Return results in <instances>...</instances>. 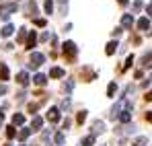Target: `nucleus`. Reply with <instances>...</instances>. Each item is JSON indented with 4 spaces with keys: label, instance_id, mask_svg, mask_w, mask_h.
<instances>
[{
    "label": "nucleus",
    "instance_id": "obj_9",
    "mask_svg": "<svg viewBox=\"0 0 152 146\" xmlns=\"http://www.w3.org/2000/svg\"><path fill=\"white\" fill-rule=\"evenodd\" d=\"M35 41H37V35H35V31H31L29 33V39H27V49L35 48Z\"/></svg>",
    "mask_w": 152,
    "mask_h": 146
},
{
    "label": "nucleus",
    "instance_id": "obj_36",
    "mask_svg": "<svg viewBox=\"0 0 152 146\" xmlns=\"http://www.w3.org/2000/svg\"><path fill=\"white\" fill-rule=\"evenodd\" d=\"M62 107H64V109H70V101H68V99H66V101H62Z\"/></svg>",
    "mask_w": 152,
    "mask_h": 146
},
{
    "label": "nucleus",
    "instance_id": "obj_34",
    "mask_svg": "<svg viewBox=\"0 0 152 146\" xmlns=\"http://www.w3.org/2000/svg\"><path fill=\"white\" fill-rule=\"evenodd\" d=\"M121 31H124L121 27H115V31H113V35H115V37H119V35H121Z\"/></svg>",
    "mask_w": 152,
    "mask_h": 146
},
{
    "label": "nucleus",
    "instance_id": "obj_3",
    "mask_svg": "<svg viewBox=\"0 0 152 146\" xmlns=\"http://www.w3.org/2000/svg\"><path fill=\"white\" fill-rule=\"evenodd\" d=\"M132 25H134V17L132 15H124L121 17V27L124 29H132Z\"/></svg>",
    "mask_w": 152,
    "mask_h": 146
},
{
    "label": "nucleus",
    "instance_id": "obj_15",
    "mask_svg": "<svg viewBox=\"0 0 152 146\" xmlns=\"http://www.w3.org/2000/svg\"><path fill=\"white\" fill-rule=\"evenodd\" d=\"M12 31H15V27H12V25H4V29H2V37H10V35H12Z\"/></svg>",
    "mask_w": 152,
    "mask_h": 146
},
{
    "label": "nucleus",
    "instance_id": "obj_26",
    "mask_svg": "<svg viewBox=\"0 0 152 146\" xmlns=\"http://www.w3.org/2000/svg\"><path fill=\"white\" fill-rule=\"evenodd\" d=\"M29 10H31L33 15L37 12V4H35V0H31V2H29Z\"/></svg>",
    "mask_w": 152,
    "mask_h": 146
},
{
    "label": "nucleus",
    "instance_id": "obj_23",
    "mask_svg": "<svg viewBox=\"0 0 152 146\" xmlns=\"http://www.w3.org/2000/svg\"><path fill=\"white\" fill-rule=\"evenodd\" d=\"M6 136H8V138H15V136H17V130H15L12 125H10V128H6Z\"/></svg>",
    "mask_w": 152,
    "mask_h": 146
},
{
    "label": "nucleus",
    "instance_id": "obj_1",
    "mask_svg": "<svg viewBox=\"0 0 152 146\" xmlns=\"http://www.w3.org/2000/svg\"><path fill=\"white\" fill-rule=\"evenodd\" d=\"M62 48H64V56H66V60H68V62H74L76 51H78V48H76L74 41H66Z\"/></svg>",
    "mask_w": 152,
    "mask_h": 146
},
{
    "label": "nucleus",
    "instance_id": "obj_13",
    "mask_svg": "<svg viewBox=\"0 0 152 146\" xmlns=\"http://www.w3.org/2000/svg\"><path fill=\"white\" fill-rule=\"evenodd\" d=\"M93 132H95V134L105 132V123H103V122H95V123H93Z\"/></svg>",
    "mask_w": 152,
    "mask_h": 146
},
{
    "label": "nucleus",
    "instance_id": "obj_12",
    "mask_svg": "<svg viewBox=\"0 0 152 146\" xmlns=\"http://www.w3.org/2000/svg\"><path fill=\"white\" fill-rule=\"evenodd\" d=\"M115 49H117V41H109L105 51H107V56H113V54H115Z\"/></svg>",
    "mask_w": 152,
    "mask_h": 146
},
{
    "label": "nucleus",
    "instance_id": "obj_7",
    "mask_svg": "<svg viewBox=\"0 0 152 146\" xmlns=\"http://www.w3.org/2000/svg\"><path fill=\"white\" fill-rule=\"evenodd\" d=\"M33 82H35L37 87H43V84L48 82V76H45V74H35V78H33Z\"/></svg>",
    "mask_w": 152,
    "mask_h": 146
},
{
    "label": "nucleus",
    "instance_id": "obj_17",
    "mask_svg": "<svg viewBox=\"0 0 152 146\" xmlns=\"http://www.w3.org/2000/svg\"><path fill=\"white\" fill-rule=\"evenodd\" d=\"M148 25H150V21H148V19H146V17H144V19H140V21H138V27H140V29H142V31H146V29H148Z\"/></svg>",
    "mask_w": 152,
    "mask_h": 146
},
{
    "label": "nucleus",
    "instance_id": "obj_38",
    "mask_svg": "<svg viewBox=\"0 0 152 146\" xmlns=\"http://www.w3.org/2000/svg\"><path fill=\"white\" fill-rule=\"evenodd\" d=\"M146 122H152V111H148V113H146Z\"/></svg>",
    "mask_w": 152,
    "mask_h": 146
},
{
    "label": "nucleus",
    "instance_id": "obj_35",
    "mask_svg": "<svg viewBox=\"0 0 152 146\" xmlns=\"http://www.w3.org/2000/svg\"><path fill=\"white\" fill-rule=\"evenodd\" d=\"M70 125H72V122H70V120H66V122L62 123V128H64V130H68V128H70Z\"/></svg>",
    "mask_w": 152,
    "mask_h": 146
},
{
    "label": "nucleus",
    "instance_id": "obj_30",
    "mask_svg": "<svg viewBox=\"0 0 152 146\" xmlns=\"http://www.w3.org/2000/svg\"><path fill=\"white\" fill-rule=\"evenodd\" d=\"M84 120H86V111H80L78 113V123H82Z\"/></svg>",
    "mask_w": 152,
    "mask_h": 146
},
{
    "label": "nucleus",
    "instance_id": "obj_25",
    "mask_svg": "<svg viewBox=\"0 0 152 146\" xmlns=\"http://www.w3.org/2000/svg\"><path fill=\"white\" fill-rule=\"evenodd\" d=\"M64 140H66V136H64V134H56V144H64Z\"/></svg>",
    "mask_w": 152,
    "mask_h": 146
},
{
    "label": "nucleus",
    "instance_id": "obj_20",
    "mask_svg": "<svg viewBox=\"0 0 152 146\" xmlns=\"http://www.w3.org/2000/svg\"><path fill=\"white\" fill-rule=\"evenodd\" d=\"M115 91H117V84H115V82H111V84L107 87V95H109V97H113V95H115Z\"/></svg>",
    "mask_w": 152,
    "mask_h": 146
},
{
    "label": "nucleus",
    "instance_id": "obj_18",
    "mask_svg": "<svg viewBox=\"0 0 152 146\" xmlns=\"http://www.w3.org/2000/svg\"><path fill=\"white\" fill-rule=\"evenodd\" d=\"M29 134H31V130H29V128H23V130L19 132V140H27Z\"/></svg>",
    "mask_w": 152,
    "mask_h": 146
},
{
    "label": "nucleus",
    "instance_id": "obj_29",
    "mask_svg": "<svg viewBox=\"0 0 152 146\" xmlns=\"http://www.w3.org/2000/svg\"><path fill=\"white\" fill-rule=\"evenodd\" d=\"M25 35H27V31H25V29H21V31H19V37H17V39H19V41H25Z\"/></svg>",
    "mask_w": 152,
    "mask_h": 146
},
{
    "label": "nucleus",
    "instance_id": "obj_31",
    "mask_svg": "<svg viewBox=\"0 0 152 146\" xmlns=\"http://www.w3.org/2000/svg\"><path fill=\"white\" fill-rule=\"evenodd\" d=\"M134 64V56H127V60H126V68H129Z\"/></svg>",
    "mask_w": 152,
    "mask_h": 146
},
{
    "label": "nucleus",
    "instance_id": "obj_37",
    "mask_svg": "<svg viewBox=\"0 0 152 146\" xmlns=\"http://www.w3.org/2000/svg\"><path fill=\"white\" fill-rule=\"evenodd\" d=\"M6 91H8V89H6V87L2 84V87H0V95H6Z\"/></svg>",
    "mask_w": 152,
    "mask_h": 146
},
{
    "label": "nucleus",
    "instance_id": "obj_32",
    "mask_svg": "<svg viewBox=\"0 0 152 146\" xmlns=\"http://www.w3.org/2000/svg\"><path fill=\"white\" fill-rule=\"evenodd\" d=\"M35 25L37 27H45V19H35Z\"/></svg>",
    "mask_w": 152,
    "mask_h": 146
},
{
    "label": "nucleus",
    "instance_id": "obj_19",
    "mask_svg": "<svg viewBox=\"0 0 152 146\" xmlns=\"http://www.w3.org/2000/svg\"><path fill=\"white\" fill-rule=\"evenodd\" d=\"M43 8H45V12H48V15H51V12H53V0H45Z\"/></svg>",
    "mask_w": 152,
    "mask_h": 146
},
{
    "label": "nucleus",
    "instance_id": "obj_44",
    "mask_svg": "<svg viewBox=\"0 0 152 146\" xmlns=\"http://www.w3.org/2000/svg\"><path fill=\"white\" fill-rule=\"evenodd\" d=\"M21 146H27V144H21Z\"/></svg>",
    "mask_w": 152,
    "mask_h": 146
},
{
    "label": "nucleus",
    "instance_id": "obj_14",
    "mask_svg": "<svg viewBox=\"0 0 152 146\" xmlns=\"http://www.w3.org/2000/svg\"><path fill=\"white\" fill-rule=\"evenodd\" d=\"M12 123H15V125H23V123H25V117H23L21 113H15V115H12Z\"/></svg>",
    "mask_w": 152,
    "mask_h": 146
},
{
    "label": "nucleus",
    "instance_id": "obj_4",
    "mask_svg": "<svg viewBox=\"0 0 152 146\" xmlns=\"http://www.w3.org/2000/svg\"><path fill=\"white\" fill-rule=\"evenodd\" d=\"M0 10H2V12H6V15H8V12H15V10H17V2H8V4H0Z\"/></svg>",
    "mask_w": 152,
    "mask_h": 146
},
{
    "label": "nucleus",
    "instance_id": "obj_39",
    "mask_svg": "<svg viewBox=\"0 0 152 146\" xmlns=\"http://www.w3.org/2000/svg\"><path fill=\"white\" fill-rule=\"evenodd\" d=\"M146 12H148V15L152 17V4H148V6H146Z\"/></svg>",
    "mask_w": 152,
    "mask_h": 146
},
{
    "label": "nucleus",
    "instance_id": "obj_10",
    "mask_svg": "<svg viewBox=\"0 0 152 146\" xmlns=\"http://www.w3.org/2000/svg\"><path fill=\"white\" fill-rule=\"evenodd\" d=\"M41 125H43V120H41L39 115H35L33 122H31V128H33V130H41Z\"/></svg>",
    "mask_w": 152,
    "mask_h": 146
},
{
    "label": "nucleus",
    "instance_id": "obj_33",
    "mask_svg": "<svg viewBox=\"0 0 152 146\" xmlns=\"http://www.w3.org/2000/svg\"><path fill=\"white\" fill-rule=\"evenodd\" d=\"M37 109H39V105H37V103H31V105H29V111H31V113H33V111H37Z\"/></svg>",
    "mask_w": 152,
    "mask_h": 146
},
{
    "label": "nucleus",
    "instance_id": "obj_27",
    "mask_svg": "<svg viewBox=\"0 0 152 146\" xmlns=\"http://www.w3.org/2000/svg\"><path fill=\"white\" fill-rule=\"evenodd\" d=\"M140 8H142V2H140V0H138V2H134V6H132V10H134V12H138Z\"/></svg>",
    "mask_w": 152,
    "mask_h": 146
},
{
    "label": "nucleus",
    "instance_id": "obj_24",
    "mask_svg": "<svg viewBox=\"0 0 152 146\" xmlns=\"http://www.w3.org/2000/svg\"><path fill=\"white\" fill-rule=\"evenodd\" d=\"M144 66H152V51L144 56Z\"/></svg>",
    "mask_w": 152,
    "mask_h": 146
},
{
    "label": "nucleus",
    "instance_id": "obj_8",
    "mask_svg": "<svg viewBox=\"0 0 152 146\" xmlns=\"http://www.w3.org/2000/svg\"><path fill=\"white\" fill-rule=\"evenodd\" d=\"M117 117H119V122H121V123H129V122H132V111H121Z\"/></svg>",
    "mask_w": 152,
    "mask_h": 146
},
{
    "label": "nucleus",
    "instance_id": "obj_16",
    "mask_svg": "<svg viewBox=\"0 0 152 146\" xmlns=\"http://www.w3.org/2000/svg\"><path fill=\"white\" fill-rule=\"evenodd\" d=\"M0 78L8 80V68H6V64H0Z\"/></svg>",
    "mask_w": 152,
    "mask_h": 146
},
{
    "label": "nucleus",
    "instance_id": "obj_42",
    "mask_svg": "<svg viewBox=\"0 0 152 146\" xmlns=\"http://www.w3.org/2000/svg\"><path fill=\"white\" fill-rule=\"evenodd\" d=\"M60 2H62V4H68V0H60Z\"/></svg>",
    "mask_w": 152,
    "mask_h": 146
},
{
    "label": "nucleus",
    "instance_id": "obj_43",
    "mask_svg": "<svg viewBox=\"0 0 152 146\" xmlns=\"http://www.w3.org/2000/svg\"><path fill=\"white\" fill-rule=\"evenodd\" d=\"M148 82H152V74H150V78H148Z\"/></svg>",
    "mask_w": 152,
    "mask_h": 146
},
{
    "label": "nucleus",
    "instance_id": "obj_11",
    "mask_svg": "<svg viewBox=\"0 0 152 146\" xmlns=\"http://www.w3.org/2000/svg\"><path fill=\"white\" fill-rule=\"evenodd\" d=\"M64 74H66V72H64L62 68H51V70H50V76H51V78H62Z\"/></svg>",
    "mask_w": 152,
    "mask_h": 146
},
{
    "label": "nucleus",
    "instance_id": "obj_2",
    "mask_svg": "<svg viewBox=\"0 0 152 146\" xmlns=\"http://www.w3.org/2000/svg\"><path fill=\"white\" fill-rule=\"evenodd\" d=\"M45 62V56L43 54H39V51H33L31 54V62H29V68L31 70H35V68H39L41 64Z\"/></svg>",
    "mask_w": 152,
    "mask_h": 146
},
{
    "label": "nucleus",
    "instance_id": "obj_21",
    "mask_svg": "<svg viewBox=\"0 0 152 146\" xmlns=\"http://www.w3.org/2000/svg\"><path fill=\"white\" fill-rule=\"evenodd\" d=\"M144 144H148V138H146V136H140V138L134 142V146H144Z\"/></svg>",
    "mask_w": 152,
    "mask_h": 146
},
{
    "label": "nucleus",
    "instance_id": "obj_28",
    "mask_svg": "<svg viewBox=\"0 0 152 146\" xmlns=\"http://www.w3.org/2000/svg\"><path fill=\"white\" fill-rule=\"evenodd\" d=\"M64 89H66V91H68V93H70V91H72V89H74V82H72V80H68V82H66V84H64Z\"/></svg>",
    "mask_w": 152,
    "mask_h": 146
},
{
    "label": "nucleus",
    "instance_id": "obj_6",
    "mask_svg": "<svg viewBox=\"0 0 152 146\" xmlns=\"http://www.w3.org/2000/svg\"><path fill=\"white\" fill-rule=\"evenodd\" d=\"M48 120H50V122H58V120H60V109H58V107H51L50 109Z\"/></svg>",
    "mask_w": 152,
    "mask_h": 146
},
{
    "label": "nucleus",
    "instance_id": "obj_41",
    "mask_svg": "<svg viewBox=\"0 0 152 146\" xmlns=\"http://www.w3.org/2000/svg\"><path fill=\"white\" fill-rule=\"evenodd\" d=\"M117 2H119L121 6H126V4H127V0H117Z\"/></svg>",
    "mask_w": 152,
    "mask_h": 146
},
{
    "label": "nucleus",
    "instance_id": "obj_22",
    "mask_svg": "<svg viewBox=\"0 0 152 146\" xmlns=\"http://www.w3.org/2000/svg\"><path fill=\"white\" fill-rule=\"evenodd\" d=\"M93 142H95V136H86V138L82 140V146H91Z\"/></svg>",
    "mask_w": 152,
    "mask_h": 146
},
{
    "label": "nucleus",
    "instance_id": "obj_40",
    "mask_svg": "<svg viewBox=\"0 0 152 146\" xmlns=\"http://www.w3.org/2000/svg\"><path fill=\"white\" fill-rule=\"evenodd\" d=\"M146 101H152V91L148 93V95H146Z\"/></svg>",
    "mask_w": 152,
    "mask_h": 146
},
{
    "label": "nucleus",
    "instance_id": "obj_5",
    "mask_svg": "<svg viewBox=\"0 0 152 146\" xmlns=\"http://www.w3.org/2000/svg\"><path fill=\"white\" fill-rule=\"evenodd\" d=\"M17 82H19L21 87H27V84H29V74L27 72H19L17 74Z\"/></svg>",
    "mask_w": 152,
    "mask_h": 146
}]
</instances>
